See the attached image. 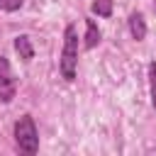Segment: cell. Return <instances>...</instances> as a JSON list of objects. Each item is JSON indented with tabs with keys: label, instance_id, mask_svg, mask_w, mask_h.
<instances>
[{
	"label": "cell",
	"instance_id": "obj_7",
	"mask_svg": "<svg viewBox=\"0 0 156 156\" xmlns=\"http://www.w3.org/2000/svg\"><path fill=\"white\" fill-rule=\"evenodd\" d=\"M90 12L98 17H110L112 15V0H93Z\"/></svg>",
	"mask_w": 156,
	"mask_h": 156
},
{
	"label": "cell",
	"instance_id": "obj_2",
	"mask_svg": "<svg viewBox=\"0 0 156 156\" xmlns=\"http://www.w3.org/2000/svg\"><path fill=\"white\" fill-rule=\"evenodd\" d=\"M15 144L22 154H29V156L39 151V134L32 115H22L15 122Z\"/></svg>",
	"mask_w": 156,
	"mask_h": 156
},
{
	"label": "cell",
	"instance_id": "obj_3",
	"mask_svg": "<svg viewBox=\"0 0 156 156\" xmlns=\"http://www.w3.org/2000/svg\"><path fill=\"white\" fill-rule=\"evenodd\" d=\"M15 93H17V80H15V76H12L10 61H7L5 56H0V102H2V105L12 102Z\"/></svg>",
	"mask_w": 156,
	"mask_h": 156
},
{
	"label": "cell",
	"instance_id": "obj_5",
	"mask_svg": "<svg viewBox=\"0 0 156 156\" xmlns=\"http://www.w3.org/2000/svg\"><path fill=\"white\" fill-rule=\"evenodd\" d=\"M15 51L20 54V58H22V61H32V58H34V46H32V39H29L27 34L15 37Z\"/></svg>",
	"mask_w": 156,
	"mask_h": 156
},
{
	"label": "cell",
	"instance_id": "obj_9",
	"mask_svg": "<svg viewBox=\"0 0 156 156\" xmlns=\"http://www.w3.org/2000/svg\"><path fill=\"white\" fill-rule=\"evenodd\" d=\"M22 7V0H0V10L5 12H17Z\"/></svg>",
	"mask_w": 156,
	"mask_h": 156
},
{
	"label": "cell",
	"instance_id": "obj_6",
	"mask_svg": "<svg viewBox=\"0 0 156 156\" xmlns=\"http://www.w3.org/2000/svg\"><path fill=\"white\" fill-rule=\"evenodd\" d=\"M100 29L95 24V20H85V49H95L100 44Z\"/></svg>",
	"mask_w": 156,
	"mask_h": 156
},
{
	"label": "cell",
	"instance_id": "obj_1",
	"mask_svg": "<svg viewBox=\"0 0 156 156\" xmlns=\"http://www.w3.org/2000/svg\"><path fill=\"white\" fill-rule=\"evenodd\" d=\"M61 76L71 83L76 80V68H78V32L73 24L63 29V49H61Z\"/></svg>",
	"mask_w": 156,
	"mask_h": 156
},
{
	"label": "cell",
	"instance_id": "obj_8",
	"mask_svg": "<svg viewBox=\"0 0 156 156\" xmlns=\"http://www.w3.org/2000/svg\"><path fill=\"white\" fill-rule=\"evenodd\" d=\"M149 90H151V105L156 110V61L149 63Z\"/></svg>",
	"mask_w": 156,
	"mask_h": 156
},
{
	"label": "cell",
	"instance_id": "obj_4",
	"mask_svg": "<svg viewBox=\"0 0 156 156\" xmlns=\"http://www.w3.org/2000/svg\"><path fill=\"white\" fill-rule=\"evenodd\" d=\"M129 34H132V39L144 41V37H146V22H144L141 12H132L129 15Z\"/></svg>",
	"mask_w": 156,
	"mask_h": 156
}]
</instances>
